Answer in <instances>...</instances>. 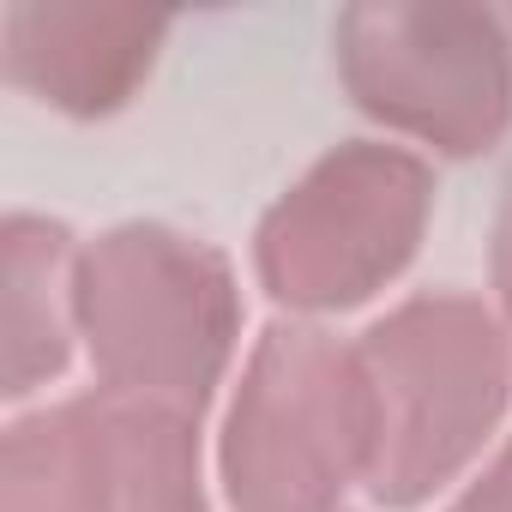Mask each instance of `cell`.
<instances>
[{
    "mask_svg": "<svg viewBox=\"0 0 512 512\" xmlns=\"http://www.w3.org/2000/svg\"><path fill=\"white\" fill-rule=\"evenodd\" d=\"M452 512H512V440L494 452V464L452 500Z\"/></svg>",
    "mask_w": 512,
    "mask_h": 512,
    "instance_id": "10",
    "label": "cell"
},
{
    "mask_svg": "<svg viewBox=\"0 0 512 512\" xmlns=\"http://www.w3.org/2000/svg\"><path fill=\"white\" fill-rule=\"evenodd\" d=\"M169 37L163 7H91V0H13L0 13V61L37 103L97 121L139 97Z\"/></svg>",
    "mask_w": 512,
    "mask_h": 512,
    "instance_id": "7",
    "label": "cell"
},
{
    "mask_svg": "<svg viewBox=\"0 0 512 512\" xmlns=\"http://www.w3.org/2000/svg\"><path fill=\"white\" fill-rule=\"evenodd\" d=\"M79 247L73 229L37 211L0 223V398L49 386L79 338Z\"/></svg>",
    "mask_w": 512,
    "mask_h": 512,
    "instance_id": "8",
    "label": "cell"
},
{
    "mask_svg": "<svg viewBox=\"0 0 512 512\" xmlns=\"http://www.w3.org/2000/svg\"><path fill=\"white\" fill-rule=\"evenodd\" d=\"M434 169L380 139L326 151L253 235V266L278 308L344 314L380 296L428 235Z\"/></svg>",
    "mask_w": 512,
    "mask_h": 512,
    "instance_id": "4",
    "label": "cell"
},
{
    "mask_svg": "<svg viewBox=\"0 0 512 512\" xmlns=\"http://www.w3.org/2000/svg\"><path fill=\"white\" fill-rule=\"evenodd\" d=\"M332 49L350 103L440 157H482L512 127V37L488 7L356 0L332 25Z\"/></svg>",
    "mask_w": 512,
    "mask_h": 512,
    "instance_id": "5",
    "label": "cell"
},
{
    "mask_svg": "<svg viewBox=\"0 0 512 512\" xmlns=\"http://www.w3.org/2000/svg\"><path fill=\"white\" fill-rule=\"evenodd\" d=\"M488 272H494V296H500V320L512 338V175L500 187V211H494V241H488Z\"/></svg>",
    "mask_w": 512,
    "mask_h": 512,
    "instance_id": "9",
    "label": "cell"
},
{
    "mask_svg": "<svg viewBox=\"0 0 512 512\" xmlns=\"http://www.w3.org/2000/svg\"><path fill=\"white\" fill-rule=\"evenodd\" d=\"M0 512H211L199 416L127 392H79L0 440Z\"/></svg>",
    "mask_w": 512,
    "mask_h": 512,
    "instance_id": "6",
    "label": "cell"
},
{
    "mask_svg": "<svg viewBox=\"0 0 512 512\" xmlns=\"http://www.w3.org/2000/svg\"><path fill=\"white\" fill-rule=\"evenodd\" d=\"M217 470L235 512H344L374 470V386L356 344L272 320L229 398Z\"/></svg>",
    "mask_w": 512,
    "mask_h": 512,
    "instance_id": "3",
    "label": "cell"
},
{
    "mask_svg": "<svg viewBox=\"0 0 512 512\" xmlns=\"http://www.w3.org/2000/svg\"><path fill=\"white\" fill-rule=\"evenodd\" d=\"M79 338L103 392L199 416L241 338L229 260L169 223H115L79 247Z\"/></svg>",
    "mask_w": 512,
    "mask_h": 512,
    "instance_id": "1",
    "label": "cell"
},
{
    "mask_svg": "<svg viewBox=\"0 0 512 512\" xmlns=\"http://www.w3.org/2000/svg\"><path fill=\"white\" fill-rule=\"evenodd\" d=\"M374 386L368 494L386 512L434 500L488 446L512 404V338L464 290L398 302L356 338Z\"/></svg>",
    "mask_w": 512,
    "mask_h": 512,
    "instance_id": "2",
    "label": "cell"
}]
</instances>
